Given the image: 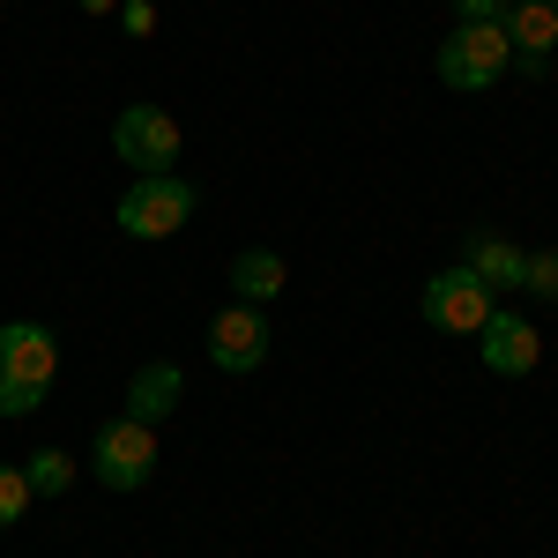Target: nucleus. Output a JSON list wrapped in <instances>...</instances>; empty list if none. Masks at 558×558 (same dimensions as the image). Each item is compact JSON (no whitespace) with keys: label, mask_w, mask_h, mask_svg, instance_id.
<instances>
[{"label":"nucleus","mask_w":558,"mask_h":558,"mask_svg":"<svg viewBox=\"0 0 558 558\" xmlns=\"http://www.w3.org/2000/svg\"><path fill=\"white\" fill-rule=\"evenodd\" d=\"M507 68H514V45L499 23H454L439 45V83L447 89H492Z\"/></svg>","instance_id":"1"},{"label":"nucleus","mask_w":558,"mask_h":558,"mask_svg":"<svg viewBox=\"0 0 558 558\" xmlns=\"http://www.w3.org/2000/svg\"><path fill=\"white\" fill-rule=\"evenodd\" d=\"M507 8H514V0H454L462 23H507Z\"/></svg>","instance_id":"17"},{"label":"nucleus","mask_w":558,"mask_h":558,"mask_svg":"<svg viewBox=\"0 0 558 558\" xmlns=\"http://www.w3.org/2000/svg\"><path fill=\"white\" fill-rule=\"evenodd\" d=\"M23 514H31V476H23V470H0V529H15Z\"/></svg>","instance_id":"14"},{"label":"nucleus","mask_w":558,"mask_h":558,"mask_svg":"<svg viewBox=\"0 0 558 558\" xmlns=\"http://www.w3.org/2000/svg\"><path fill=\"white\" fill-rule=\"evenodd\" d=\"M31 410H45V387H31V380H0V417H31Z\"/></svg>","instance_id":"16"},{"label":"nucleus","mask_w":558,"mask_h":558,"mask_svg":"<svg viewBox=\"0 0 558 558\" xmlns=\"http://www.w3.org/2000/svg\"><path fill=\"white\" fill-rule=\"evenodd\" d=\"M120 15H128V31H157V8L149 0H120Z\"/></svg>","instance_id":"18"},{"label":"nucleus","mask_w":558,"mask_h":558,"mask_svg":"<svg viewBox=\"0 0 558 558\" xmlns=\"http://www.w3.org/2000/svg\"><path fill=\"white\" fill-rule=\"evenodd\" d=\"M23 476H31V499H38V492H45V499H60V492L75 484V462H68L60 447H45V454H31V470H23Z\"/></svg>","instance_id":"13"},{"label":"nucleus","mask_w":558,"mask_h":558,"mask_svg":"<svg viewBox=\"0 0 558 558\" xmlns=\"http://www.w3.org/2000/svg\"><path fill=\"white\" fill-rule=\"evenodd\" d=\"M179 402H186V373L179 365H142L128 387V417H142V425H157V417H172Z\"/></svg>","instance_id":"10"},{"label":"nucleus","mask_w":558,"mask_h":558,"mask_svg":"<svg viewBox=\"0 0 558 558\" xmlns=\"http://www.w3.org/2000/svg\"><path fill=\"white\" fill-rule=\"evenodd\" d=\"M186 216H194V186L172 179V172H142L120 194V231L128 239H172Z\"/></svg>","instance_id":"2"},{"label":"nucleus","mask_w":558,"mask_h":558,"mask_svg":"<svg viewBox=\"0 0 558 558\" xmlns=\"http://www.w3.org/2000/svg\"><path fill=\"white\" fill-rule=\"evenodd\" d=\"M231 283H239V299H246V305L276 299V291H283V260L268 254V246H246V254L231 260Z\"/></svg>","instance_id":"12"},{"label":"nucleus","mask_w":558,"mask_h":558,"mask_svg":"<svg viewBox=\"0 0 558 558\" xmlns=\"http://www.w3.org/2000/svg\"><path fill=\"white\" fill-rule=\"evenodd\" d=\"M462 268H476V283H484V291H521V268H529V254H521L514 239H499V231H476Z\"/></svg>","instance_id":"11"},{"label":"nucleus","mask_w":558,"mask_h":558,"mask_svg":"<svg viewBox=\"0 0 558 558\" xmlns=\"http://www.w3.org/2000/svg\"><path fill=\"white\" fill-rule=\"evenodd\" d=\"M52 373H60V343L45 336L38 320H8V328H0V380L52 387Z\"/></svg>","instance_id":"8"},{"label":"nucleus","mask_w":558,"mask_h":558,"mask_svg":"<svg viewBox=\"0 0 558 558\" xmlns=\"http://www.w3.org/2000/svg\"><path fill=\"white\" fill-rule=\"evenodd\" d=\"M476 357H484L499 380H521V373H536L544 343H536V328H529L521 313H499V305H492V320L476 328Z\"/></svg>","instance_id":"7"},{"label":"nucleus","mask_w":558,"mask_h":558,"mask_svg":"<svg viewBox=\"0 0 558 558\" xmlns=\"http://www.w3.org/2000/svg\"><path fill=\"white\" fill-rule=\"evenodd\" d=\"M89 470L105 492H142L149 470H157V432L142 425V417H112V425L97 432V447H89Z\"/></svg>","instance_id":"3"},{"label":"nucleus","mask_w":558,"mask_h":558,"mask_svg":"<svg viewBox=\"0 0 558 558\" xmlns=\"http://www.w3.org/2000/svg\"><path fill=\"white\" fill-rule=\"evenodd\" d=\"M499 31H507V45H514L521 68L544 75V60H551V45H558V0H514Z\"/></svg>","instance_id":"9"},{"label":"nucleus","mask_w":558,"mask_h":558,"mask_svg":"<svg viewBox=\"0 0 558 558\" xmlns=\"http://www.w3.org/2000/svg\"><path fill=\"white\" fill-rule=\"evenodd\" d=\"M83 8H89V15H105V8H112V0H83Z\"/></svg>","instance_id":"19"},{"label":"nucleus","mask_w":558,"mask_h":558,"mask_svg":"<svg viewBox=\"0 0 558 558\" xmlns=\"http://www.w3.org/2000/svg\"><path fill=\"white\" fill-rule=\"evenodd\" d=\"M209 357L216 373H254L260 357H268V320H260V305H223L209 320Z\"/></svg>","instance_id":"6"},{"label":"nucleus","mask_w":558,"mask_h":558,"mask_svg":"<svg viewBox=\"0 0 558 558\" xmlns=\"http://www.w3.org/2000/svg\"><path fill=\"white\" fill-rule=\"evenodd\" d=\"M521 291H536V299L558 305V254H529V268H521Z\"/></svg>","instance_id":"15"},{"label":"nucleus","mask_w":558,"mask_h":558,"mask_svg":"<svg viewBox=\"0 0 558 558\" xmlns=\"http://www.w3.org/2000/svg\"><path fill=\"white\" fill-rule=\"evenodd\" d=\"M112 149H120V165H134V179L165 172V165H179V120L157 105H128L112 120Z\"/></svg>","instance_id":"4"},{"label":"nucleus","mask_w":558,"mask_h":558,"mask_svg":"<svg viewBox=\"0 0 558 558\" xmlns=\"http://www.w3.org/2000/svg\"><path fill=\"white\" fill-rule=\"evenodd\" d=\"M425 320L447 336H476L492 320V291L476 283V268H439L425 283Z\"/></svg>","instance_id":"5"}]
</instances>
